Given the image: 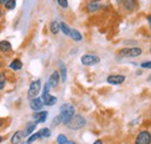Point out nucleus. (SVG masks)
Returning a JSON list of instances; mask_svg holds the SVG:
<instances>
[{
	"label": "nucleus",
	"instance_id": "nucleus-25",
	"mask_svg": "<svg viewBox=\"0 0 151 144\" xmlns=\"http://www.w3.org/2000/svg\"><path fill=\"white\" fill-rule=\"evenodd\" d=\"M6 81H7V79H6V74H5L4 72H0V91L5 89V86H6Z\"/></svg>",
	"mask_w": 151,
	"mask_h": 144
},
{
	"label": "nucleus",
	"instance_id": "nucleus-6",
	"mask_svg": "<svg viewBox=\"0 0 151 144\" xmlns=\"http://www.w3.org/2000/svg\"><path fill=\"white\" fill-rule=\"evenodd\" d=\"M100 57L96 56V55H92V54H86L83 55L81 58H80V62L83 65L85 66H94L96 64L100 63Z\"/></svg>",
	"mask_w": 151,
	"mask_h": 144
},
{
	"label": "nucleus",
	"instance_id": "nucleus-17",
	"mask_svg": "<svg viewBox=\"0 0 151 144\" xmlns=\"http://www.w3.org/2000/svg\"><path fill=\"white\" fill-rule=\"evenodd\" d=\"M22 66H23V64H22L21 59H19V58H14L9 63V69L13 70V71H20L22 69Z\"/></svg>",
	"mask_w": 151,
	"mask_h": 144
},
{
	"label": "nucleus",
	"instance_id": "nucleus-39",
	"mask_svg": "<svg viewBox=\"0 0 151 144\" xmlns=\"http://www.w3.org/2000/svg\"><path fill=\"white\" fill-rule=\"evenodd\" d=\"M1 68H2V63L0 62V69H1Z\"/></svg>",
	"mask_w": 151,
	"mask_h": 144
},
{
	"label": "nucleus",
	"instance_id": "nucleus-5",
	"mask_svg": "<svg viewBox=\"0 0 151 144\" xmlns=\"http://www.w3.org/2000/svg\"><path fill=\"white\" fill-rule=\"evenodd\" d=\"M41 89H42V86H41V80L40 79H36V80L32 81L30 85H29L28 92H27L28 99L30 100V99L36 98L38 94H40V92H41Z\"/></svg>",
	"mask_w": 151,
	"mask_h": 144
},
{
	"label": "nucleus",
	"instance_id": "nucleus-1",
	"mask_svg": "<svg viewBox=\"0 0 151 144\" xmlns=\"http://www.w3.org/2000/svg\"><path fill=\"white\" fill-rule=\"evenodd\" d=\"M59 115L62 116V125L66 126L71 120L72 117L76 115V108L73 105L66 102V104H63L60 108H59Z\"/></svg>",
	"mask_w": 151,
	"mask_h": 144
},
{
	"label": "nucleus",
	"instance_id": "nucleus-9",
	"mask_svg": "<svg viewBox=\"0 0 151 144\" xmlns=\"http://www.w3.org/2000/svg\"><path fill=\"white\" fill-rule=\"evenodd\" d=\"M29 107L30 109L33 110V112H41L42 110V108L44 107V104H43V101H42V99H41V96L38 98H34V99H30V101H29Z\"/></svg>",
	"mask_w": 151,
	"mask_h": 144
},
{
	"label": "nucleus",
	"instance_id": "nucleus-31",
	"mask_svg": "<svg viewBox=\"0 0 151 144\" xmlns=\"http://www.w3.org/2000/svg\"><path fill=\"white\" fill-rule=\"evenodd\" d=\"M7 125V120L4 119V117H0V129H2L4 127H6Z\"/></svg>",
	"mask_w": 151,
	"mask_h": 144
},
{
	"label": "nucleus",
	"instance_id": "nucleus-22",
	"mask_svg": "<svg viewBox=\"0 0 151 144\" xmlns=\"http://www.w3.org/2000/svg\"><path fill=\"white\" fill-rule=\"evenodd\" d=\"M38 132H40V135H41V138H42V137H43V138H48V137L51 136V130H50V128H42Z\"/></svg>",
	"mask_w": 151,
	"mask_h": 144
},
{
	"label": "nucleus",
	"instance_id": "nucleus-19",
	"mask_svg": "<svg viewBox=\"0 0 151 144\" xmlns=\"http://www.w3.org/2000/svg\"><path fill=\"white\" fill-rule=\"evenodd\" d=\"M59 32H62L65 36H70L71 34V28L68 26V23H65L64 21L59 22Z\"/></svg>",
	"mask_w": 151,
	"mask_h": 144
},
{
	"label": "nucleus",
	"instance_id": "nucleus-23",
	"mask_svg": "<svg viewBox=\"0 0 151 144\" xmlns=\"http://www.w3.org/2000/svg\"><path fill=\"white\" fill-rule=\"evenodd\" d=\"M15 6H17V0H8V1L4 5V8L7 9V11H12V9L15 8Z\"/></svg>",
	"mask_w": 151,
	"mask_h": 144
},
{
	"label": "nucleus",
	"instance_id": "nucleus-27",
	"mask_svg": "<svg viewBox=\"0 0 151 144\" xmlns=\"http://www.w3.org/2000/svg\"><path fill=\"white\" fill-rule=\"evenodd\" d=\"M59 125H62V116L60 115H57V116L54 117V120L51 121V126L58 127Z\"/></svg>",
	"mask_w": 151,
	"mask_h": 144
},
{
	"label": "nucleus",
	"instance_id": "nucleus-10",
	"mask_svg": "<svg viewBox=\"0 0 151 144\" xmlns=\"http://www.w3.org/2000/svg\"><path fill=\"white\" fill-rule=\"evenodd\" d=\"M44 106H48V107H51V106H55L57 104V98L55 95L50 94V93H47V94H42L41 96Z\"/></svg>",
	"mask_w": 151,
	"mask_h": 144
},
{
	"label": "nucleus",
	"instance_id": "nucleus-14",
	"mask_svg": "<svg viewBox=\"0 0 151 144\" xmlns=\"http://www.w3.org/2000/svg\"><path fill=\"white\" fill-rule=\"evenodd\" d=\"M58 73H59L60 81L62 83H65L68 80V70H66V66H65V64H64L63 60H59L58 62Z\"/></svg>",
	"mask_w": 151,
	"mask_h": 144
},
{
	"label": "nucleus",
	"instance_id": "nucleus-2",
	"mask_svg": "<svg viewBox=\"0 0 151 144\" xmlns=\"http://www.w3.org/2000/svg\"><path fill=\"white\" fill-rule=\"evenodd\" d=\"M143 54V49L139 47H126L117 51V55L123 58H135Z\"/></svg>",
	"mask_w": 151,
	"mask_h": 144
},
{
	"label": "nucleus",
	"instance_id": "nucleus-42",
	"mask_svg": "<svg viewBox=\"0 0 151 144\" xmlns=\"http://www.w3.org/2000/svg\"><path fill=\"white\" fill-rule=\"evenodd\" d=\"M0 32H1V28H0Z\"/></svg>",
	"mask_w": 151,
	"mask_h": 144
},
{
	"label": "nucleus",
	"instance_id": "nucleus-7",
	"mask_svg": "<svg viewBox=\"0 0 151 144\" xmlns=\"http://www.w3.org/2000/svg\"><path fill=\"white\" fill-rule=\"evenodd\" d=\"M119 6L123 8L126 12H134L138 7V1L137 0H116Z\"/></svg>",
	"mask_w": 151,
	"mask_h": 144
},
{
	"label": "nucleus",
	"instance_id": "nucleus-30",
	"mask_svg": "<svg viewBox=\"0 0 151 144\" xmlns=\"http://www.w3.org/2000/svg\"><path fill=\"white\" fill-rule=\"evenodd\" d=\"M141 68L142 69H151V60H148V62H143L141 63Z\"/></svg>",
	"mask_w": 151,
	"mask_h": 144
},
{
	"label": "nucleus",
	"instance_id": "nucleus-12",
	"mask_svg": "<svg viewBox=\"0 0 151 144\" xmlns=\"http://www.w3.org/2000/svg\"><path fill=\"white\" fill-rule=\"evenodd\" d=\"M100 8H101V5H100V2L96 1V0H91V1H88V2L86 4V6H85V9H86L87 13H95V12H98Z\"/></svg>",
	"mask_w": 151,
	"mask_h": 144
},
{
	"label": "nucleus",
	"instance_id": "nucleus-38",
	"mask_svg": "<svg viewBox=\"0 0 151 144\" xmlns=\"http://www.w3.org/2000/svg\"><path fill=\"white\" fill-rule=\"evenodd\" d=\"M148 81H150V83H151V74L149 76V77H148Z\"/></svg>",
	"mask_w": 151,
	"mask_h": 144
},
{
	"label": "nucleus",
	"instance_id": "nucleus-37",
	"mask_svg": "<svg viewBox=\"0 0 151 144\" xmlns=\"http://www.w3.org/2000/svg\"><path fill=\"white\" fill-rule=\"evenodd\" d=\"M2 141H4V137H2V136H0V144L2 143Z\"/></svg>",
	"mask_w": 151,
	"mask_h": 144
},
{
	"label": "nucleus",
	"instance_id": "nucleus-16",
	"mask_svg": "<svg viewBox=\"0 0 151 144\" xmlns=\"http://www.w3.org/2000/svg\"><path fill=\"white\" fill-rule=\"evenodd\" d=\"M23 137H24L23 130H17V131L12 135V137H11V144H19L20 142L22 141Z\"/></svg>",
	"mask_w": 151,
	"mask_h": 144
},
{
	"label": "nucleus",
	"instance_id": "nucleus-28",
	"mask_svg": "<svg viewBox=\"0 0 151 144\" xmlns=\"http://www.w3.org/2000/svg\"><path fill=\"white\" fill-rule=\"evenodd\" d=\"M57 4L60 8H64V9H66L69 7V1L68 0H57Z\"/></svg>",
	"mask_w": 151,
	"mask_h": 144
},
{
	"label": "nucleus",
	"instance_id": "nucleus-36",
	"mask_svg": "<svg viewBox=\"0 0 151 144\" xmlns=\"http://www.w3.org/2000/svg\"><path fill=\"white\" fill-rule=\"evenodd\" d=\"M2 17H4V12H2L1 9H0V19L2 18Z\"/></svg>",
	"mask_w": 151,
	"mask_h": 144
},
{
	"label": "nucleus",
	"instance_id": "nucleus-11",
	"mask_svg": "<svg viewBox=\"0 0 151 144\" xmlns=\"http://www.w3.org/2000/svg\"><path fill=\"white\" fill-rule=\"evenodd\" d=\"M0 53L4 55H9L13 53V47L9 41H7V40L0 41Z\"/></svg>",
	"mask_w": 151,
	"mask_h": 144
},
{
	"label": "nucleus",
	"instance_id": "nucleus-34",
	"mask_svg": "<svg viewBox=\"0 0 151 144\" xmlns=\"http://www.w3.org/2000/svg\"><path fill=\"white\" fill-rule=\"evenodd\" d=\"M8 0H0V6H4Z\"/></svg>",
	"mask_w": 151,
	"mask_h": 144
},
{
	"label": "nucleus",
	"instance_id": "nucleus-21",
	"mask_svg": "<svg viewBox=\"0 0 151 144\" xmlns=\"http://www.w3.org/2000/svg\"><path fill=\"white\" fill-rule=\"evenodd\" d=\"M70 37L75 41V42H80L83 40V35L79 30L77 29H71V34H70Z\"/></svg>",
	"mask_w": 151,
	"mask_h": 144
},
{
	"label": "nucleus",
	"instance_id": "nucleus-13",
	"mask_svg": "<svg viewBox=\"0 0 151 144\" xmlns=\"http://www.w3.org/2000/svg\"><path fill=\"white\" fill-rule=\"evenodd\" d=\"M47 117H48V112L47 110H41V112H36L34 115H33V121L38 125V123H43L47 121Z\"/></svg>",
	"mask_w": 151,
	"mask_h": 144
},
{
	"label": "nucleus",
	"instance_id": "nucleus-24",
	"mask_svg": "<svg viewBox=\"0 0 151 144\" xmlns=\"http://www.w3.org/2000/svg\"><path fill=\"white\" fill-rule=\"evenodd\" d=\"M38 138H41V135H40V132H35V134H33V135H30L29 137H28V140H27V144H32L34 143L35 141H37Z\"/></svg>",
	"mask_w": 151,
	"mask_h": 144
},
{
	"label": "nucleus",
	"instance_id": "nucleus-35",
	"mask_svg": "<svg viewBox=\"0 0 151 144\" xmlns=\"http://www.w3.org/2000/svg\"><path fill=\"white\" fill-rule=\"evenodd\" d=\"M66 144H77L76 142H73V141H68L66 142Z\"/></svg>",
	"mask_w": 151,
	"mask_h": 144
},
{
	"label": "nucleus",
	"instance_id": "nucleus-4",
	"mask_svg": "<svg viewBox=\"0 0 151 144\" xmlns=\"http://www.w3.org/2000/svg\"><path fill=\"white\" fill-rule=\"evenodd\" d=\"M134 144H151V131L148 129L139 130L135 137Z\"/></svg>",
	"mask_w": 151,
	"mask_h": 144
},
{
	"label": "nucleus",
	"instance_id": "nucleus-32",
	"mask_svg": "<svg viewBox=\"0 0 151 144\" xmlns=\"http://www.w3.org/2000/svg\"><path fill=\"white\" fill-rule=\"evenodd\" d=\"M147 21H148V24H149V27H150V29H151V14H149V15L147 17Z\"/></svg>",
	"mask_w": 151,
	"mask_h": 144
},
{
	"label": "nucleus",
	"instance_id": "nucleus-20",
	"mask_svg": "<svg viewBox=\"0 0 151 144\" xmlns=\"http://www.w3.org/2000/svg\"><path fill=\"white\" fill-rule=\"evenodd\" d=\"M49 29H50V33L52 34V35H57L58 33H59V22H57V21H51L50 23H49Z\"/></svg>",
	"mask_w": 151,
	"mask_h": 144
},
{
	"label": "nucleus",
	"instance_id": "nucleus-18",
	"mask_svg": "<svg viewBox=\"0 0 151 144\" xmlns=\"http://www.w3.org/2000/svg\"><path fill=\"white\" fill-rule=\"evenodd\" d=\"M36 123L33 121V122H29V123H27V126H26V129L23 130V132H24V137L26 136H30L32 134H33V131L36 129Z\"/></svg>",
	"mask_w": 151,
	"mask_h": 144
},
{
	"label": "nucleus",
	"instance_id": "nucleus-41",
	"mask_svg": "<svg viewBox=\"0 0 151 144\" xmlns=\"http://www.w3.org/2000/svg\"><path fill=\"white\" fill-rule=\"evenodd\" d=\"M0 58H1V55H0Z\"/></svg>",
	"mask_w": 151,
	"mask_h": 144
},
{
	"label": "nucleus",
	"instance_id": "nucleus-40",
	"mask_svg": "<svg viewBox=\"0 0 151 144\" xmlns=\"http://www.w3.org/2000/svg\"><path fill=\"white\" fill-rule=\"evenodd\" d=\"M149 53H150V54H151V48H150V49H149Z\"/></svg>",
	"mask_w": 151,
	"mask_h": 144
},
{
	"label": "nucleus",
	"instance_id": "nucleus-15",
	"mask_svg": "<svg viewBox=\"0 0 151 144\" xmlns=\"http://www.w3.org/2000/svg\"><path fill=\"white\" fill-rule=\"evenodd\" d=\"M59 81H60V78H59V73H58V71H54L52 73H51V74H50L48 83L50 84L51 89H52V87L55 89V87H57V86H58Z\"/></svg>",
	"mask_w": 151,
	"mask_h": 144
},
{
	"label": "nucleus",
	"instance_id": "nucleus-8",
	"mask_svg": "<svg viewBox=\"0 0 151 144\" xmlns=\"http://www.w3.org/2000/svg\"><path fill=\"white\" fill-rule=\"evenodd\" d=\"M126 80V76L123 74H109L107 77V83L111 85H121Z\"/></svg>",
	"mask_w": 151,
	"mask_h": 144
},
{
	"label": "nucleus",
	"instance_id": "nucleus-3",
	"mask_svg": "<svg viewBox=\"0 0 151 144\" xmlns=\"http://www.w3.org/2000/svg\"><path fill=\"white\" fill-rule=\"evenodd\" d=\"M86 123H87V121L83 115L76 114L75 116L72 117V120L66 125V127L69 129H71V130H79V129H83L84 127L86 126Z\"/></svg>",
	"mask_w": 151,
	"mask_h": 144
},
{
	"label": "nucleus",
	"instance_id": "nucleus-33",
	"mask_svg": "<svg viewBox=\"0 0 151 144\" xmlns=\"http://www.w3.org/2000/svg\"><path fill=\"white\" fill-rule=\"evenodd\" d=\"M93 144H104V141H101V140H96Z\"/></svg>",
	"mask_w": 151,
	"mask_h": 144
},
{
	"label": "nucleus",
	"instance_id": "nucleus-29",
	"mask_svg": "<svg viewBox=\"0 0 151 144\" xmlns=\"http://www.w3.org/2000/svg\"><path fill=\"white\" fill-rule=\"evenodd\" d=\"M50 90H51V86H50V84H49V83H45V85H44V87H43V92H42V94H47V93H50Z\"/></svg>",
	"mask_w": 151,
	"mask_h": 144
},
{
	"label": "nucleus",
	"instance_id": "nucleus-26",
	"mask_svg": "<svg viewBox=\"0 0 151 144\" xmlns=\"http://www.w3.org/2000/svg\"><path fill=\"white\" fill-rule=\"evenodd\" d=\"M57 144H66V142L69 141L68 140V137L64 135V134H59L58 136H57Z\"/></svg>",
	"mask_w": 151,
	"mask_h": 144
}]
</instances>
